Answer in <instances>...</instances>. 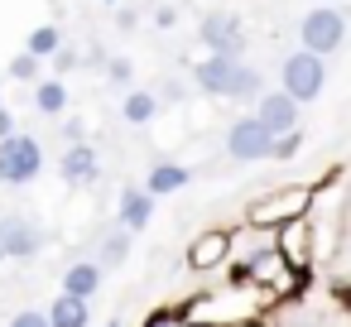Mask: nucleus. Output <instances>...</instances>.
<instances>
[{"label": "nucleus", "mask_w": 351, "mask_h": 327, "mask_svg": "<svg viewBox=\"0 0 351 327\" xmlns=\"http://www.w3.org/2000/svg\"><path fill=\"white\" fill-rule=\"evenodd\" d=\"M188 183H193V173H188L183 164H154L149 178H145V188H149L154 197H164V193H183Z\"/></svg>", "instance_id": "17"}, {"label": "nucleus", "mask_w": 351, "mask_h": 327, "mask_svg": "<svg viewBox=\"0 0 351 327\" xmlns=\"http://www.w3.org/2000/svg\"><path fill=\"white\" fill-rule=\"evenodd\" d=\"M322 87H327V63H322L317 53L298 49V53L284 58V68H279V92H289V97L303 106V101H317Z\"/></svg>", "instance_id": "1"}, {"label": "nucleus", "mask_w": 351, "mask_h": 327, "mask_svg": "<svg viewBox=\"0 0 351 327\" xmlns=\"http://www.w3.org/2000/svg\"><path fill=\"white\" fill-rule=\"evenodd\" d=\"M10 135H20V130H15V111L0 106V140H10Z\"/></svg>", "instance_id": "28"}, {"label": "nucleus", "mask_w": 351, "mask_h": 327, "mask_svg": "<svg viewBox=\"0 0 351 327\" xmlns=\"http://www.w3.org/2000/svg\"><path fill=\"white\" fill-rule=\"evenodd\" d=\"M25 53H34V58H58V53H63V34H58L53 25H39V29L29 34Z\"/></svg>", "instance_id": "20"}, {"label": "nucleus", "mask_w": 351, "mask_h": 327, "mask_svg": "<svg viewBox=\"0 0 351 327\" xmlns=\"http://www.w3.org/2000/svg\"><path fill=\"white\" fill-rule=\"evenodd\" d=\"M154 116H159V97L154 92H130L125 97V121L130 125H149Z\"/></svg>", "instance_id": "21"}, {"label": "nucleus", "mask_w": 351, "mask_h": 327, "mask_svg": "<svg viewBox=\"0 0 351 327\" xmlns=\"http://www.w3.org/2000/svg\"><path fill=\"white\" fill-rule=\"evenodd\" d=\"M116 217H121V226L135 236V231H145L149 221H154V193L149 188H121V202H116Z\"/></svg>", "instance_id": "11"}, {"label": "nucleus", "mask_w": 351, "mask_h": 327, "mask_svg": "<svg viewBox=\"0 0 351 327\" xmlns=\"http://www.w3.org/2000/svg\"><path fill=\"white\" fill-rule=\"evenodd\" d=\"M49 322H53V327H87V322H92V308H87V298L58 293V298L49 303Z\"/></svg>", "instance_id": "15"}, {"label": "nucleus", "mask_w": 351, "mask_h": 327, "mask_svg": "<svg viewBox=\"0 0 351 327\" xmlns=\"http://www.w3.org/2000/svg\"><path fill=\"white\" fill-rule=\"evenodd\" d=\"M63 135H68L73 145H82V121H68V130H63Z\"/></svg>", "instance_id": "29"}, {"label": "nucleus", "mask_w": 351, "mask_h": 327, "mask_svg": "<svg viewBox=\"0 0 351 327\" xmlns=\"http://www.w3.org/2000/svg\"><path fill=\"white\" fill-rule=\"evenodd\" d=\"M63 178H68V183H92V178H97V149H92V145H68V154H63Z\"/></svg>", "instance_id": "16"}, {"label": "nucleus", "mask_w": 351, "mask_h": 327, "mask_svg": "<svg viewBox=\"0 0 351 327\" xmlns=\"http://www.w3.org/2000/svg\"><path fill=\"white\" fill-rule=\"evenodd\" d=\"M241 327H265V322H241Z\"/></svg>", "instance_id": "31"}, {"label": "nucleus", "mask_w": 351, "mask_h": 327, "mask_svg": "<svg viewBox=\"0 0 351 327\" xmlns=\"http://www.w3.org/2000/svg\"><path fill=\"white\" fill-rule=\"evenodd\" d=\"M193 77H197V87H202L207 97H226V101H231L236 77H241V58H217V53H207V58L193 68Z\"/></svg>", "instance_id": "9"}, {"label": "nucleus", "mask_w": 351, "mask_h": 327, "mask_svg": "<svg viewBox=\"0 0 351 327\" xmlns=\"http://www.w3.org/2000/svg\"><path fill=\"white\" fill-rule=\"evenodd\" d=\"M226 154L241 159V164L274 159V135H269L255 116H241V121H231V130H226Z\"/></svg>", "instance_id": "6"}, {"label": "nucleus", "mask_w": 351, "mask_h": 327, "mask_svg": "<svg viewBox=\"0 0 351 327\" xmlns=\"http://www.w3.org/2000/svg\"><path fill=\"white\" fill-rule=\"evenodd\" d=\"M231 260V231H202L193 245H188V269L193 274H207V269H221Z\"/></svg>", "instance_id": "10"}, {"label": "nucleus", "mask_w": 351, "mask_h": 327, "mask_svg": "<svg viewBox=\"0 0 351 327\" xmlns=\"http://www.w3.org/2000/svg\"><path fill=\"white\" fill-rule=\"evenodd\" d=\"M106 5H111V0H106Z\"/></svg>", "instance_id": "32"}, {"label": "nucleus", "mask_w": 351, "mask_h": 327, "mask_svg": "<svg viewBox=\"0 0 351 327\" xmlns=\"http://www.w3.org/2000/svg\"><path fill=\"white\" fill-rule=\"evenodd\" d=\"M173 322H188V308H154L140 327H173Z\"/></svg>", "instance_id": "25"}, {"label": "nucleus", "mask_w": 351, "mask_h": 327, "mask_svg": "<svg viewBox=\"0 0 351 327\" xmlns=\"http://www.w3.org/2000/svg\"><path fill=\"white\" fill-rule=\"evenodd\" d=\"M245 269H250V284H279V289H284L293 265H289V260H284V255L269 245L265 255H250V260H245Z\"/></svg>", "instance_id": "13"}, {"label": "nucleus", "mask_w": 351, "mask_h": 327, "mask_svg": "<svg viewBox=\"0 0 351 327\" xmlns=\"http://www.w3.org/2000/svg\"><path fill=\"white\" fill-rule=\"evenodd\" d=\"M125 255H130V231L121 226V231H106V241H101V269H121L125 265Z\"/></svg>", "instance_id": "19"}, {"label": "nucleus", "mask_w": 351, "mask_h": 327, "mask_svg": "<svg viewBox=\"0 0 351 327\" xmlns=\"http://www.w3.org/2000/svg\"><path fill=\"white\" fill-rule=\"evenodd\" d=\"M10 327H53V322H49V313L25 308V313H15V317H10Z\"/></svg>", "instance_id": "27"}, {"label": "nucleus", "mask_w": 351, "mask_h": 327, "mask_svg": "<svg viewBox=\"0 0 351 327\" xmlns=\"http://www.w3.org/2000/svg\"><path fill=\"white\" fill-rule=\"evenodd\" d=\"M44 226L29 217H0V260H34L44 250Z\"/></svg>", "instance_id": "7"}, {"label": "nucleus", "mask_w": 351, "mask_h": 327, "mask_svg": "<svg viewBox=\"0 0 351 327\" xmlns=\"http://www.w3.org/2000/svg\"><path fill=\"white\" fill-rule=\"evenodd\" d=\"M255 121L279 140V135H293L298 130V101L289 97V92H265L260 101H255Z\"/></svg>", "instance_id": "8"}, {"label": "nucleus", "mask_w": 351, "mask_h": 327, "mask_svg": "<svg viewBox=\"0 0 351 327\" xmlns=\"http://www.w3.org/2000/svg\"><path fill=\"white\" fill-rule=\"evenodd\" d=\"M101 279H106V269H101V265L77 260V265H68V269H63V293H73V298H92V293L101 289Z\"/></svg>", "instance_id": "14"}, {"label": "nucleus", "mask_w": 351, "mask_h": 327, "mask_svg": "<svg viewBox=\"0 0 351 327\" xmlns=\"http://www.w3.org/2000/svg\"><path fill=\"white\" fill-rule=\"evenodd\" d=\"M303 149V130H293V135H279L274 140V159H293Z\"/></svg>", "instance_id": "26"}, {"label": "nucleus", "mask_w": 351, "mask_h": 327, "mask_svg": "<svg viewBox=\"0 0 351 327\" xmlns=\"http://www.w3.org/2000/svg\"><path fill=\"white\" fill-rule=\"evenodd\" d=\"M197 39L207 44V53H217V58H241L245 53V25L231 15V10H207L202 15V25H197Z\"/></svg>", "instance_id": "5"}, {"label": "nucleus", "mask_w": 351, "mask_h": 327, "mask_svg": "<svg viewBox=\"0 0 351 327\" xmlns=\"http://www.w3.org/2000/svg\"><path fill=\"white\" fill-rule=\"evenodd\" d=\"M341 39H346V15H341V10H332V5L308 10V15H303V25H298V49H308V53H317V58L337 53V49H341Z\"/></svg>", "instance_id": "4"}, {"label": "nucleus", "mask_w": 351, "mask_h": 327, "mask_svg": "<svg viewBox=\"0 0 351 327\" xmlns=\"http://www.w3.org/2000/svg\"><path fill=\"white\" fill-rule=\"evenodd\" d=\"M332 293H337V298H341V303H346V308H351V284H337V289H332Z\"/></svg>", "instance_id": "30"}, {"label": "nucleus", "mask_w": 351, "mask_h": 327, "mask_svg": "<svg viewBox=\"0 0 351 327\" xmlns=\"http://www.w3.org/2000/svg\"><path fill=\"white\" fill-rule=\"evenodd\" d=\"M308 202H313V188H303V183H293V188H279V193H269V197H260V202H250V226H289V221H303V212H308Z\"/></svg>", "instance_id": "3"}, {"label": "nucleus", "mask_w": 351, "mask_h": 327, "mask_svg": "<svg viewBox=\"0 0 351 327\" xmlns=\"http://www.w3.org/2000/svg\"><path fill=\"white\" fill-rule=\"evenodd\" d=\"M130 77H135V63H130V58H106V82L130 87Z\"/></svg>", "instance_id": "24"}, {"label": "nucleus", "mask_w": 351, "mask_h": 327, "mask_svg": "<svg viewBox=\"0 0 351 327\" xmlns=\"http://www.w3.org/2000/svg\"><path fill=\"white\" fill-rule=\"evenodd\" d=\"M308 245H313V226H308V221H289V226H279V236H274V250H279L293 269H308Z\"/></svg>", "instance_id": "12"}, {"label": "nucleus", "mask_w": 351, "mask_h": 327, "mask_svg": "<svg viewBox=\"0 0 351 327\" xmlns=\"http://www.w3.org/2000/svg\"><path fill=\"white\" fill-rule=\"evenodd\" d=\"M265 97V77L250 68V63H241V77H236V92H231V101H260Z\"/></svg>", "instance_id": "22"}, {"label": "nucleus", "mask_w": 351, "mask_h": 327, "mask_svg": "<svg viewBox=\"0 0 351 327\" xmlns=\"http://www.w3.org/2000/svg\"><path fill=\"white\" fill-rule=\"evenodd\" d=\"M44 169V145L34 135H10V140H0V183H10V188H25L34 183Z\"/></svg>", "instance_id": "2"}, {"label": "nucleus", "mask_w": 351, "mask_h": 327, "mask_svg": "<svg viewBox=\"0 0 351 327\" xmlns=\"http://www.w3.org/2000/svg\"><path fill=\"white\" fill-rule=\"evenodd\" d=\"M39 73H44V58H34V53H15L10 58V77L15 82H34L39 87Z\"/></svg>", "instance_id": "23"}, {"label": "nucleus", "mask_w": 351, "mask_h": 327, "mask_svg": "<svg viewBox=\"0 0 351 327\" xmlns=\"http://www.w3.org/2000/svg\"><path fill=\"white\" fill-rule=\"evenodd\" d=\"M34 106H39L44 116H63V111H68V87H63L58 77H44V82L34 87Z\"/></svg>", "instance_id": "18"}]
</instances>
